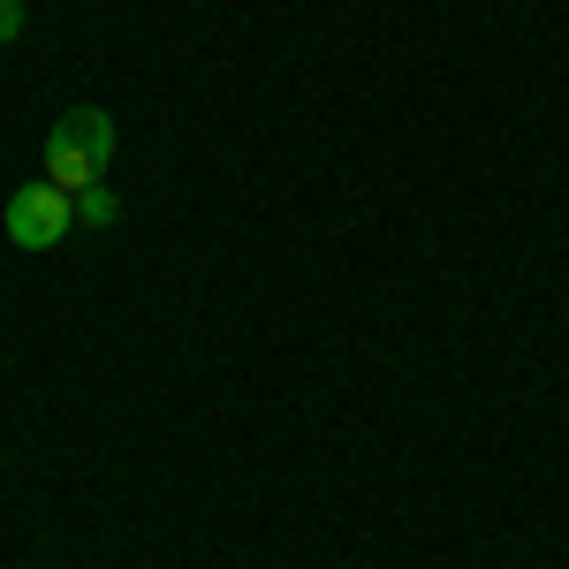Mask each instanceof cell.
Returning a JSON list of instances; mask_svg holds the SVG:
<instances>
[{"instance_id": "3", "label": "cell", "mask_w": 569, "mask_h": 569, "mask_svg": "<svg viewBox=\"0 0 569 569\" xmlns=\"http://www.w3.org/2000/svg\"><path fill=\"white\" fill-rule=\"evenodd\" d=\"M114 220H122V198H114L107 182L77 190V228H114Z\"/></svg>"}, {"instance_id": "4", "label": "cell", "mask_w": 569, "mask_h": 569, "mask_svg": "<svg viewBox=\"0 0 569 569\" xmlns=\"http://www.w3.org/2000/svg\"><path fill=\"white\" fill-rule=\"evenodd\" d=\"M23 39V0H0V46Z\"/></svg>"}, {"instance_id": "2", "label": "cell", "mask_w": 569, "mask_h": 569, "mask_svg": "<svg viewBox=\"0 0 569 569\" xmlns=\"http://www.w3.org/2000/svg\"><path fill=\"white\" fill-rule=\"evenodd\" d=\"M0 220H8V243H16V251H53V243L77 228V198H69L61 182L39 176V182H23V190L8 198Z\"/></svg>"}, {"instance_id": "1", "label": "cell", "mask_w": 569, "mask_h": 569, "mask_svg": "<svg viewBox=\"0 0 569 569\" xmlns=\"http://www.w3.org/2000/svg\"><path fill=\"white\" fill-rule=\"evenodd\" d=\"M107 160H114V114L107 107H69L46 130V182H61L69 198L107 182Z\"/></svg>"}]
</instances>
